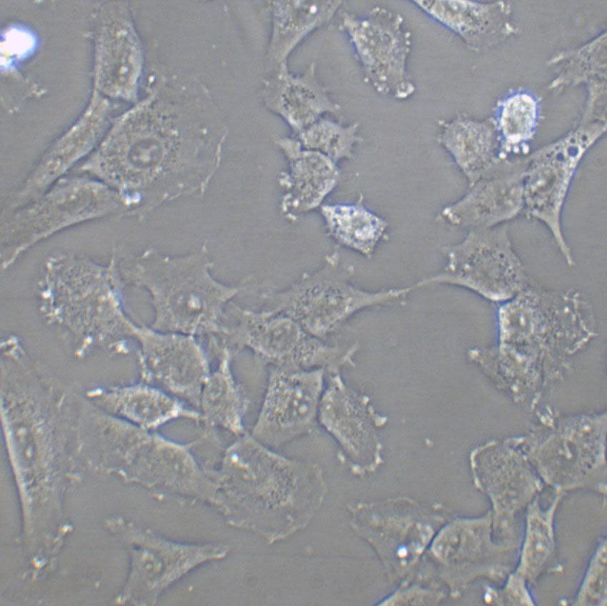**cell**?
I'll return each instance as SVG.
<instances>
[{
  "instance_id": "28",
  "label": "cell",
  "mask_w": 607,
  "mask_h": 606,
  "mask_svg": "<svg viewBox=\"0 0 607 606\" xmlns=\"http://www.w3.org/2000/svg\"><path fill=\"white\" fill-rule=\"evenodd\" d=\"M526 580L512 570L504 580L501 587H487L485 600L498 605H535Z\"/></svg>"
},
{
  "instance_id": "26",
  "label": "cell",
  "mask_w": 607,
  "mask_h": 606,
  "mask_svg": "<svg viewBox=\"0 0 607 606\" xmlns=\"http://www.w3.org/2000/svg\"><path fill=\"white\" fill-rule=\"evenodd\" d=\"M358 126V123L343 126L320 118L297 133V140L303 148L320 152L336 162L351 158L354 145L362 141L357 133Z\"/></svg>"
},
{
  "instance_id": "6",
  "label": "cell",
  "mask_w": 607,
  "mask_h": 606,
  "mask_svg": "<svg viewBox=\"0 0 607 606\" xmlns=\"http://www.w3.org/2000/svg\"><path fill=\"white\" fill-rule=\"evenodd\" d=\"M606 131L605 113L586 111L571 131L526 158L523 213L547 228L570 267L576 261L563 230V208L583 157Z\"/></svg>"
},
{
  "instance_id": "19",
  "label": "cell",
  "mask_w": 607,
  "mask_h": 606,
  "mask_svg": "<svg viewBox=\"0 0 607 606\" xmlns=\"http://www.w3.org/2000/svg\"><path fill=\"white\" fill-rule=\"evenodd\" d=\"M438 141L468 180L469 186L493 173L506 161L493 118L483 121L458 116L440 121ZM508 160V159H507Z\"/></svg>"
},
{
  "instance_id": "11",
  "label": "cell",
  "mask_w": 607,
  "mask_h": 606,
  "mask_svg": "<svg viewBox=\"0 0 607 606\" xmlns=\"http://www.w3.org/2000/svg\"><path fill=\"white\" fill-rule=\"evenodd\" d=\"M325 372L271 368L251 436L274 449L312 433L318 423Z\"/></svg>"
},
{
  "instance_id": "8",
  "label": "cell",
  "mask_w": 607,
  "mask_h": 606,
  "mask_svg": "<svg viewBox=\"0 0 607 606\" xmlns=\"http://www.w3.org/2000/svg\"><path fill=\"white\" fill-rule=\"evenodd\" d=\"M341 29L361 64L365 80L378 94L411 97L415 84L407 70L411 34L400 13L376 6L363 15L345 11Z\"/></svg>"
},
{
  "instance_id": "2",
  "label": "cell",
  "mask_w": 607,
  "mask_h": 606,
  "mask_svg": "<svg viewBox=\"0 0 607 606\" xmlns=\"http://www.w3.org/2000/svg\"><path fill=\"white\" fill-rule=\"evenodd\" d=\"M118 257L106 263L56 252L36 282L38 310L47 325L67 336L82 358L95 350L121 353L137 324L124 308Z\"/></svg>"
},
{
  "instance_id": "7",
  "label": "cell",
  "mask_w": 607,
  "mask_h": 606,
  "mask_svg": "<svg viewBox=\"0 0 607 606\" xmlns=\"http://www.w3.org/2000/svg\"><path fill=\"white\" fill-rule=\"evenodd\" d=\"M233 309L237 320L218 336L221 348L247 349L263 365L291 370L321 368L333 373L349 359L351 350L326 343L284 313L236 305Z\"/></svg>"
},
{
  "instance_id": "23",
  "label": "cell",
  "mask_w": 607,
  "mask_h": 606,
  "mask_svg": "<svg viewBox=\"0 0 607 606\" xmlns=\"http://www.w3.org/2000/svg\"><path fill=\"white\" fill-rule=\"evenodd\" d=\"M561 498L556 497L544 507L536 497L525 509L524 531L513 570L521 575L529 587L548 570L554 559L555 520Z\"/></svg>"
},
{
  "instance_id": "3",
  "label": "cell",
  "mask_w": 607,
  "mask_h": 606,
  "mask_svg": "<svg viewBox=\"0 0 607 606\" xmlns=\"http://www.w3.org/2000/svg\"><path fill=\"white\" fill-rule=\"evenodd\" d=\"M118 262L124 283L149 293L154 310L149 326L161 332L217 338L226 304L246 286L215 279L205 246L181 257L149 248L126 263Z\"/></svg>"
},
{
  "instance_id": "5",
  "label": "cell",
  "mask_w": 607,
  "mask_h": 606,
  "mask_svg": "<svg viewBox=\"0 0 607 606\" xmlns=\"http://www.w3.org/2000/svg\"><path fill=\"white\" fill-rule=\"evenodd\" d=\"M79 432L80 440L106 446L126 459L130 474L174 495L204 499L210 492L211 478L193 455L192 444L176 443L96 407L84 413Z\"/></svg>"
},
{
  "instance_id": "18",
  "label": "cell",
  "mask_w": 607,
  "mask_h": 606,
  "mask_svg": "<svg viewBox=\"0 0 607 606\" xmlns=\"http://www.w3.org/2000/svg\"><path fill=\"white\" fill-rule=\"evenodd\" d=\"M433 19L458 35L475 51L495 46L513 30L505 2L421 0L412 1Z\"/></svg>"
},
{
  "instance_id": "16",
  "label": "cell",
  "mask_w": 607,
  "mask_h": 606,
  "mask_svg": "<svg viewBox=\"0 0 607 606\" xmlns=\"http://www.w3.org/2000/svg\"><path fill=\"white\" fill-rule=\"evenodd\" d=\"M83 395L103 412L146 430H155L179 419L201 423L199 411L142 380L125 385L94 388Z\"/></svg>"
},
{
  "instance_id": "17",
  "label": "cell",
  "mask_w": 607,
  "mask_h": 606,
  "mask_svg": "<svg viewBox=\"0 0 607 606\" xmlns=\"http://www.w3.org/2000/svg\"><path fill=\"white\" fill-rule=\"evenodd\" d=\"M265 99L268 107L296 133L322 115L341 110L319 81L314 63L300 74L291 72L287 62L277 66L266 84Z\"/></svg>"
},
{
  "instance_id": "10",
  "label": "cell",
  "mask_w": 607,
  "mask_h": 606,
  "mask_svg": "<svg viewBox=\"0 0 607 606\" xmlns=\"http://www.w3.org/2000/svg\"><path fill=\"white\" fill-rule=\"evenodd\" d=\"M444 278L488 300L503 303L531 282L504 225L471 230L447 249Z\"/></svg>"
},
{
  "instance_id": "22",
  "label": "cell",
  "mask_w": 607,
  "mask_h": 606,
  "mask_svg": "<svg viewBox=\"0 0 607 606\" xmlns=\"http://www.w3.org/2000/svg\"><path fill=\"white\" fill-rule=\"evenodd\" d=\"M276 143L291 166V192L284 204L304 211L315 207L336 186L338 171L326 155L303 148L297 138H279Z\"/></svg>"
},
{
  "instance_id": "24",
  "label": "cell",
  "mask_w": 607,
  "mask_h": 606,
  "mask_svg": "<svg viewBox=\"0 0 607 606\" xmlns=\"http://www.w3.org/2000/svg\"><path fill=\"white\" fill-rule=\"evenodd\" d=\"M323 206L328 233L338 243L369 256L383 236L386 222L362 203Z\"/></svg>"
},
{
  "instance_id": "14",
  "label": "cell",
  "mask_w": 607,
  "mask_h": 606,
  "mask_svg": "<svg viewBox=\"0 0 607 606\" xmlns=\"http://www.w3.org/2000/svg\"><path fill=\"white\" fill-rule=\"evenodd\" d=\"M526 158L507 160L493 173L469 186L456 202L445 206L441 217L470 230L504 225L523 213Z\"/></svg>"
},
{
  "instance_id": "4",
  "label": "cell",
  "mask_w": 607,
  "mask_h": 606,
  "mask_svg": "<svg viewBox=\"0 0 607 606\" xmlns=\"http://www.w3.org/2000/svg\"><path fill=\"white\" fill-rule=\"evenodd\" d=\"M127 214L119 194L88 175L63 177L1 217V266L7 270L29 248L65 229Z\"/></svg>"
},
{
  "instance_id": "9",
  "label": "cell",
  "mask_w": 607,
  "mask_h": 606,
  "mask_svg": "<svg viewBox=\"0 0 607 606\" xmlns=\"http://www.w3.org/2000/svg\"><path fill=\"white\" fill-rule=\"evenodd\" d=\"M346 275L336 254H331L319 270L304 273L284 290L264 293V308L291 316L308 333L323 340L353 312L383 298L382 293L355 288Z\"/></svg>"
},
{
  "instance_id": "1",
  "label": "cell",
  "mask_w": 607,
  "mask_h": 606,
  "mask_svg": "<svg viewBox=\"0 0 607 606\" xmlns=\"http://www.w3.org/2000/svg\"><path fill=\"white\" fill-rule=\"evenodd\" d=\"M215 504L234 525L269 541L304 528L324 498L321 468L275 452L245 433L228 446L219 468L210 470Z\"/></svg>"
},
{
  "instance_id": "20",
  "label": "cell",
  "mask_w": 607,
  "mask_h": 606,
  "mask_svg": "<svg viewBox=\"0 0 607 606\" xmlns=\"http://www.w3.org/2000/svg\"><path fill=\"white\" fill-rule=\"evenodd\" d=\"M217 354L219 364L203 385L197 409L204 426L202 437L212 440H219L217 429L236 436L245 433L244 418L249 404L231 370L232 352L222 348Z\"/></svg>"
},
{
  "instance_id": "13",
  "label": "cell",
  "mask_w": 607,
  "mask_h": 606,
  "mask_svg": "<svg viewBox=\"0 0 607 606\" xmlns=\"http://www.w3.org/2000/svg\"><path fill=\"white\" fill-rule=\"evenodd\" d=\"M435 545L453 594L481 577L504 580L515 567L519 549L495 538L490 511L478 517L454 520L443 529Z\"/></svg>"
},
{
  "instance_id": "21",
  "label": "cell",
  "mask_w": 607,
  "mask_h": 606,
  "mask_svg": "<svg viewBox=\"0 0 607 606\" xmlns=\"http://www.w3.org/2000/svg\"><path fill=\"white\" fill-rule=\"evenodd\" d=\"M342 1H275L270 2L272 34L269 59L276 67L312 32L328 23Z\"/></svg>"
},
{
  "instance_id": "25",
  "label": "cell",
  "mask_w": 607,
  "mask_h": 606,
  "mask_svg": "<svg viewBox=\"0 0 607 606\" xmlns=\"http://www.w3.org/2000/svg\"><path fill=\"white\" fill-rule=\"evenodd\" d=\"M503 159L523 151L532 139L538 123V105L526 94L511 96L499 104L493 118Z\"/></svg>"
},
{
  "instance_id": "27",
  "label": "cell",
  "mask_w": 607,
  "mask_h": 606,
  "mask_svg": "<svg viewBox=\"0 0 607 606\" xmlns=\"http://www.w3.org/2000/svg\"><path fill=\"white\" fill-rule=\"evenodd\" d=\"M606 537L598 542L586 567L581 584L570 604L579 606H604L607 600Z\"/></svg>"
},
{
  "instance_id": "12",
  "label": "cell",
  "mask_w": 607,
  "mask_h": 606,
  "mask_svg": "<svg viewBox=\"0 0 607 606\" xmlns=\"http://www.w3.org/2000/svg\"><path fill=\"white\" fill-rule=\"evenodd\" d=\"M133 341L137 348L141 380L197 410L211 370L206 353L196 338L136 325Z\"/></svg>"
},
{
  "instance_id": "15",
  "label": "cell",
  "mask_w": 607,
  "mask_h": 606,
  "mask_svg": "<svg viewBox=\"0 0 607 606\" xmlns=\"http://www.w3.org/2000/svg\"><path fill=\"white\" fill-rule=\"evenodd\" d=\"M373 421L367 400L350 390L338 375L331 376L321 398L318 423L339 443L360 473L372 470L378 461Z\"/></svg>"
}]
</instances>
